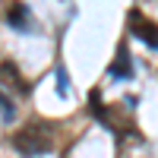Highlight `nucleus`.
<instances>
[{
    "instance_id": "f257e3e1",
    "label": "nucleus",
    "mask_w": 158,
    "mask_h": 158,
    "mask_svg": "<svg viewBox=\"0 0 158 158\" xmlns=\"http://www.w3.org/2000/svg\"><path fill=\"white\" fill-rule=\"evenodd\" d=\"M13 146H16L19 155H25V158L44 155V152L51 149V127H48V123H38V120L25 123L22 130L13 133Z\"/></svg>"
},
{
    "instance_id": "f03ea898",
    "label": "nucleus",
    "mask_w": 158,
    "mask_h": 158,
    "mask_svg": "<svg viewBox=\"0 0 158 158\" xmlns=\"http://www.w3.org/2000/svg\"><path fill=\"white\" fill-rule=\"evenodd\" d=\"M0 89H10L13 95H25L29 92V82L22 79V73L13 67V63H0Z\"/></svg>"
},
{
    "instance_id": "7ed1b4c3",
    "label": "nucleus",
    "mask_w": 158,
    "mask_h": 158,
    "mask_svg": "<svg viewBox=\"0 0 158 158\" xmlns=\"http://www.w3.org/2000/svg\"><path fill=\"white\" fill-rule=\"evenodd\" d=\"M130 29H133L136 38H142V41L155 51V25H152V19H146L139 10H133V13H130Z\"/></svg>"
},
{
    "instance_id": "20e7f679",
    "label": "nucleus",
    "mask_w": 158,
    "mask_h": 158,
    "mask_svg": "<svg viewBox=\"0 0 158 158\" xmlns=\"http://www.w3.org/2000/svg\"><path fill=\"white\" fill-rule=\"evenodd\" d=\"M6 22H10L16 32H32V16H29V6H25V3H13V10L6 13Z\"/></svg>"
},
{
    "instance_id": "39448f33",
    "label": "nucleus",
    "mask_w": 158,
    "mask_h": 158,
    "mask_svg": "<svg viewBox=\"0 0 158 158\" xmlns=\"http://www.w3.org/2000/svg\"><path fill=\"white\" fill-rule=\"evenodd\" d=\"M130 73H133L130 51H127V48H120V51H117V57H114V63H111V76H114V79H127Z\"/></svg>"
},
{
    "instance_id": "423d86ee",
    "label": "nucleus",
    "mask_w": 158,
    "mask_h": 158,
    "mask_svg": "<svg viewBox=\"0 0 158 158\" xmlns=\"http://www.w3.org/2000/svg\"><path fill=\"white\" fill-rule=\"evenodd\" d=\"M13 114H16V108H13V98L6 95L3 89H0V117H3V120H13Z\"/></svg>"
}]
</instances>
